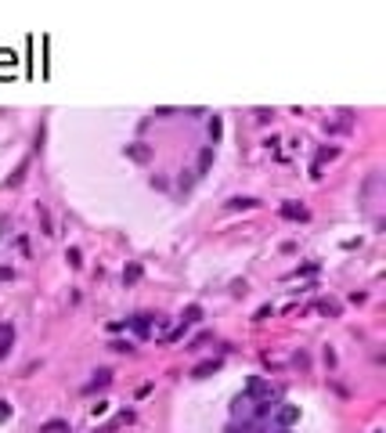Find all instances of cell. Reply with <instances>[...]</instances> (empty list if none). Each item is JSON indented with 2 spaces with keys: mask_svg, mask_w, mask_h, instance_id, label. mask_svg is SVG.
<instances>
[{
  "mask_svg": "<svg viewBox=\"0 0 386 433\" xmlns=\"http://www.w3.org/2000/svg\"><path fill=\"white\" fill-rule=\"evenodd\" d=\"M278 213H282L285 220H300V224H303V220H311V210H307L303 203H282V206H278Z\"/></svg>",
  "mask_w": 386,
  "mask_h": 433,
  "instance_id": "cell-1",
  "label": "cell"
},
{
  "mask_svg": "<svg viewBox=\"0 0 386 433\" xmlns=\"http://www.w3.org/2000/svg\"><path fill=\"white\" fill-rule=\"evenodd\" d=\"M152 322H156V314H144V310L134 314V318H127V325H130L137 336H148V332H152Z\"/></svg>",
  "mask_w": 386,
  "mask_h": 433,
  "instance_id": "cell-2",
  "label": "cell"
},
{
  "mask_svg": "<svg viewBox=\"0 0 386 433\" xmlns=\"http://www.w3.org/2000/svg\"><path fill=\"white\" fill-rule=\"evenodd\" d=\"M123 152H127V159H134V163H148L152 159V145H144V141H134Z\"/></svg>",
  "mask_w": 386,
  "mask_h": 433,
  "instance_id": "cell-3",
  "label": "cell"
},
{
  "mask_svg": "<svg viewBox=\"0 0 386 433\" xmlns=\"http://www.w3.org/2000/svg\"><path fill=\"white\" fill-rule=\"evenodd\" d=\"M213 372H220V358H206V361H199L195 368H191V379H210Z\"/></svg>",
  "mask_w": 386,
  "mask_h": 433,
  "instance_id": "cell-4",
  "label": "cell"
},
{
  "mask_svg": "<svg viewBox=\"0 0 386 433\" xmlns=\"http://www.w3.org/2000/svg\"><path fill=\"white\" fill-rule=\"evenodd\" d=\"M11 343H15V325H8V322H0V361L11 354Z\"/></svg>",
  "mask_w": 386,
  "mask_h": 433,
  "instance_id": "cell-5",
  "label": "cell"
},
{
  "mask_svg": "<svg viewBox=\"0 0 386 433\" xmlns=\"http://www.w3.org/2000/svg\"><path fill=\"white\" fill-rule=\"evenodd\" d=\"M275 419H278L282 426H289V422L300 419V408H296V405H275Z\"/></svg>",
  "mask_w": 386,
  "mask_h": 433,
  "instance_id": "cell-6",
  "label": "cell"
},
{
  "mask_svg": "<svg viewBox=\"0 0 386 433\" xmlns=\"http://www.w3.org/2000/svg\"><path fill=\"white\" fill-rule=\"evenodd\" d=\"M108 383H112V372H108V368H98V372H94V379H91L83 390H87V393H94V390H105Z\"/></svg>",
  "mask_w": 386,
  "mask_h": 433,
  "instance_id": "cell-7",
  "label": "cell"
},
{
  "mask_svg": "<svg viewBox=\"0 0 386 433\" xmlns=\"http://www.w3.org/2000/svg\"><path fill=\"white\" fill-rule=\"evenodd\" d=\"M260 199H249V195H235V199H227V210H256Z\"/></svg>",
  "mask_w": 386,
  "mask_h": 433,
  "instance_id": "cell-8",
  "label": "cell"
},
{
  "mask_svg": "<svg viewBox=\"0 0 386 433\" xmlns=\"http://www.w3.org/2000/svg\"><path fill=\"white\" fill-rule=\"evenodd\" d=\"M210 166H213V145L199 152V170H195V177H202V174H210Z\"/></svg>",
  "mask_w": 386,
  "mask_h": 433,
  "instance_id": "cell-9",
  "label": "cell"
},
{
  "mask_svg": "<svg viewBox=\"0 0 386 433\" xmlns=\"http://www.w3.org/2000/svg\"><path fill=\"white\" fill-rule=\"evenodd\" d=\"M202 322V307L199 303H188L184 307V325H199Z\"/></svg>",
  "mask_w": 386,
  "mask_h": 433,
  "instance_id": "cell-10",
  "label": "cell"
},
{
  "mask_svg": "<svg viewBox=\"0 0 386 433\" xmlns=\"http://www.w3.org/2000/svg\"><path fill=\"white\" fill-rule=\"evenodd\" d=\"M25 170H29V159H22V163H18V170L8 177V188H18V184L25 181Z\"/></svg>",
  "mask_w": 386,
  "mask_h": 433,
  "instance_id": "cell-11",
  "label": "cell"
},
{
  "mask_svg": "<svg viewBox=\"0 0 386 433\" xmlns=\"http://www.w3.org/2000/svg\"><path fill=\"white\" fill-rule=\"evenodd\" d=\"M65 260H69V267H72V271H80V267H83V253L76 249V246H69V249H65Z\"/></svg>",
  "mask_w": 386,
  "mask_h": 433,
  "instance_id": "cell-12",
  "label": "cell"
},
{
  "mask_svg": "<svg viewBox=\"0 0 386 433\" xmlns=\"http://www.w3.org/2000/svg\"><path fill=\"white\" fill-rule=\"evenodd\" d=\"M137 278H141V264H127L123 267V285H134Z\"/></svg>",
  "mask_w": 386,
  "mask_h": 433,
  "instance_id": "cell-13",
  "label": "cell"
},
{
  "mask_svg": "<svg viewBox=\"0 0 386 433\" xmlns=\"http://www.w3.org/2000/svg\"><path fill=\"white\" fill-rule=\"evenodd\" d=\"M36 217H40V227H44V235H54V224H51V213H47V206H36Z\"/></svg>",
  "mask_w": 386,
  "mask_h": 433,
  "instance_id": "cell-14",
  "label": "cell"
},
{
  "mask_svg": "<svg viewBox=\"0 0 386 433\" xmlns=\"http://www.w3.org/2000/svg\"><path fill=\"white\" fill-rule=\"evenodd\" d=\"M318 310H321V314H329V318H339V310H343V307H339L336 300H321V303H318Z\"/></svg>",
  "mask_w": 386,
  "mask_h": 433,
  "instance_id": "cell-15",
  "label": "cell"
},
{
  "mask_svg": "<svg viewBox=\"0 0 386 433\" xmlns=\"http://www.w3.org/2000/svg\"><path fill=\"white\" fill-rule=\"evenodd\" d=\"M210 339H213V332H199L195 339H188V347H184V350H199V347H206Z\"/></svg>",
  "mask_w": 386,
  "mask_h": 433,
  "instance_id": "cell-16",
  "label": "cell"
},
{
  "mask_svg": "<svg viewBox=\"0 0 386 433\" xmlns=\"http://www.w3.org/2000/svg\"><path fill=\"white\" fill-rule=\"evenodd\" d=\"M220 134H224V123H220V116H213V120H210V137H213V145L220 141Z\"/></svg>",
  "mask_w": 386,
  "mask_h": 433,
  "instance_id": "cell-17",
  "label": "cell"
},
{
  "mask_svg": "<svg viewBox=\"0 0 386 433\" xmlns=\"http://www.w3.org/2000/svg\"><path fill=\"white\" fill-rule=\"evenodd\" d=\"M65 426H69L65 419H51V422H44V426H40V433H58V429H65Z\"/></svg>",
  "mask_w": 386,
  "mask_h": 433,
  "instance_id": "cell-18",
  "label": "cell"
},
{
  "mask_svg": "<svg viewBox=\"0 0 386 433\" xmlns=\"http://www.w3.org/2000/svg\"><path fill=\"white\" fill-rule=\"evenodd\" d=\"M311 274H318V264H314V260L303 264V267H296V278H311Z\"/></svg>",
  "mask_w": 386,
  "mask_h": 433,
  "instance_id": "cell-19",
  "label": "cell"
},
{
  "mask_svg": "<svg viewBox=\"0 0 386 433\" xmlns=\"http://www.w3.org/2000/svg\"><path fill=\"white\" fill-rule=\"evenodd\" d=\"M177 184H181V191H188L191 184H195V174H191V170H184V174L177 177Z\"/></svg>",
  "mask_w": 386,
  "mask_h": 433,
  "instance_id": "cell-20",
  "label": "cell"
},
{
  "mask_svg": "<svg viewBox=\"0 0 386 433\" xmlns=\"http://www.w3.org/2000/svg\"><path fill=\"white\" fill-rule=\"evenodd\" d=\"M184 332H188V325L181 322V325H177L173 332H166V343H177V339H184Z\"/></svg>",
  "mask_w": 386,
  "mask_h": 433,
  "instance_id": "cell-21",
  "label": "cell"
},
{
  "mask_svg": "<svg viewBox=\"0 0 386 433\" xmlns=\"http://www.w3.org/2000/svg\"><path fill=\"white\" fill-rule=\"evenodd\" d=\"M108 350H120V354H130L134 347H130L127 339H112V343H108Z\"/></svg>",
  "mask_w": 386,
  "mask_h": 433,
  "instance_id": "cell-22",
  "label": "cell"
},
{
  "mask_svg": "<svg viewBox=\"0 0 386 433\" xmlns=\"http://www.w3.org/2000/svg\"><path fill=\"white\" fill-rule=\"evenodd\" d=\"M263 318H271V303H263V307L253 314V322H263Z\"/></svg>",
  "mask_w": 386,
  "mask_h": 433,
  "instance_id": "cell-23",
  "label": "cell"
},
{
  "mask_svg": "<svg viewBox=\"0 0 386 433\" xmlns=\"http://www.w3.org/2000/svg\"><path fill=\"white\" fill-rule=\"evenodd\" d=\"M271 116H275L271 108H256V120H260V123H271Z\"/></svg>",
  "mask_w": 386,
  "mask_h": 433,
  "instance_id": "cell-24",
  "label": "cell"
},
{
  "mask_svg": "<svg viewBox=\"0 0 386 433\" xmlns=\"http://www.w3.org/2000/svg\"><path fill=\"white\" fill-rule=\"evenodd\" d=\"M296 365H300V368H311V358H307V354L300 350V354H296Z\"/></svg>",
  "mask_w": 386,
  "mask_h": 433,
  "instance_id": "cell-25",
  "label": "cell"
},
{
  "mask_svg": "<svg viewBox=\"0 0 386 433\" xmlns=\"http://www.w3.org/2000/svg\"><path fill=\"white\" fill-rule=\"evenodd\" d=\"M325 365H329V368L336 365V350H332V347H325Z\"/></svg>",
  "mask_w": 386,
  "mask_h": 433,
  "instance_id": "cell-26",
  "label": "cell"
},
{
  "mask_svg": "<svg viewBox=\"0 0 386 433\" xmlns=\"http://www.w3.org/2000/svg\"><path fill=\"white\" fill-rule=\"evenodd\" d=\"M8 415H11V405H8V401H0V422H4Z\"/></svg>",
  "mask_w": 386,
  "mask_h": 433,
  "instance_id": "cell-27",
  "label": "cell"
},
{
  "mask_svg": "<svg viewBox=\"0 0 386 433\" xmlns=\"http://www.w3.org/2000/svg\"><path fill=\"white\" fill-rule=\"evenodd\" d=\"M8 278H15V271L11 267H0V282H8Z\"/></svg>",
  "mask_w": 386,
  "mask_h": 433,
  "instance_id": "cell-28",
  "label": "cell"
},
{
  "mask_svg": "<svg viewBox=\"0 0 386 433\" xmlns=\"http://www.w3.org/2000/svg\"><path fill=\"white\" fill-rule=\"evenodd\" d=\"M246 429H249V426H242V433H246ZM227 433H239V429H227Z\"/></svg>",
  "mask_w": 386,
  "mask_h": 433,
  "instance_id": "cell-29",
  "label": "cell"
}]
</instances>
